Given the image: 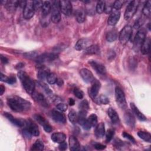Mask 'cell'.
Here are the masks:
<instances>
[{
	"label": "cell",
	"mask_w": 151,
	"mask_h": 151,
	"mask_svg": "<svg viewBox=\"0 0 151 151\" xmlns=\"http://www.w3.org/2000/svg\"><path fill=\"white\" fill-rule=\"evenodd\" d=\"M143 14L147 17H149L150 16V14H151V2L150 1H147L145 5H144V7L143 8Z\"/></svg>",
	"instance_id": "36"
},
{
	"label": "cell",
	"mask_w": 151,
	"mask_h": 151,
	"mask_svg": "<svg viewBox=\"0 0 151 151\" xmlns=\"http://www.w3.org/2000/svg\"><path fill=\"white\" fill-rule=\"evenodd\" d=\"M100 51V48L97 45H91L84 50L85 53L87 54H99Z\"/></svg>",
	"instance_id": "30"
},
{
	"label": "cell",
	"mask_w": 151,
	"mask_h": 151,
	"mask_svg": "<svg viewBox=\"0 0 151 151\" xmlns=\"http://www.w3.org/2000/svg\"><path fill=\"white\" fill-rule=\"evenodd\" d=\"M6 82L8 84H12L14 83H15L16 82V78L14 76H11V77H8L6 80Z\"/></svg>",
	"instance_id": "52"
},
{
	"label": "cell",
	"mask_w": 151,
	"mask_h": 151,
	"mask_svg": "<svg viewBox=\"0 0 151 151\" xmlns=\"http://www.w3.org/2000/svg\"><path fill=\"white\" fill-rule=\"evenodd\" d=\"M124 119L125 123L127 125L130 126V127H133L135 125V118L133 114V113L130 111L127 110L124 115Z\"/></svg>",
	"instance_id": "21"
},
{
	"label": "cell",
	"mask_w": 151,
	"mask_h": 151,
	"mask_svg": "<svg viewBox=\"0 0 151 151\" xmlns=\"http://www.w3.org/2000/svg\"><path fill=\"white\" fill-rule=\"evenodd\" d=\"M58 57V55L55 53H45L38 56L36 58V61L39 63L52 61Z\"/></svg>",
	"instance_id": "13"
},
{
	"label": "cell",
	"mask_w": 151,
	"mask_h": 151,
	"mask_svg": "<svg viewBox=\"0 0 151 151\" xmlns=\"http://www.w3.org/2000/svg\"><path fill=\"white\" fill-rule=\"evenodd\" d=\"M68 103H69V104L70 106H73L74 104V103H75V101H74V100L73 99L70 98L69 100H68Z\"/></svg>",
	"instance_id": "60"
},
{
	"label": "cell",
	"mask_w": 151,
	"mask_h": 151,
	"mask_svg": "<svg viewBox=\"0 0 151 151\" xmlns=\"http://www.w3.org/2000/svg\"><path fill=\"white\" fill-rule=\"evenodd\" d=\"M139 4V1H133L130 2L124 12V17L126 20H129L133 17L137 11Z\"/></svg>",
	"instance_id": "3"
},
{
	"label": "cell",
	"mask_w": 151,
	"mask_h": 151,
	"mask_svg": "<svg viewBox=\"0 0 151 151\" xmlns=\"http://www.w3.org/2000/svg\"><path fill=\"white\" fill-rule=\"evenodd\" d=\"M51 4L50 1H44L43 2V4L42 6V15L45 17L47 16L51 11Z\"/></svg>",
	"instance_id": "29"
},
{
	"label": "cell",
	"mask_w": 151,
	"mask_h": 151,
	"mask_svg": "<svg viewBox=\"0 0 151 151\" xmlns=\"http://www.w3.org/2000/svg\"><path fill=\"white\" fill-rule=\"evenodd\" d=\"M117 38V34L116 31L115 30H111L107 33L106 35V40L109 42H113Z\"/></svg>",
	"instance_id": "35"
},
{
	"label": "cell",
	"mask_w": 151,
	"mask_h": 151,
	"mask_svg": "<svg viewBox=\"0 0 151 151\" xmlns=\"http://www.w3.org/2000/svg\"><path fill=\"white\" fill-rule=\"evenodd\" d=\"M115 98L116 103L119 107H120L122 109H126L127 108L124 93L119 87H116L115 88Z\"/></svg>",
	"instance_id": "5"
},
{
	"label": "cell",
	"mask_w": 151,
	"mask_h": 151,
	"mask_svg": "<svg viewBox=\"0 0 151 151\" xmlns=\"http://www.w3.org/2000/svg\"><path fill=\"white\" fill-rule=\"evenodd\" d=\"M94 147L97 149V150H103L106 148V146L101 144V143H94Z\"/></svg>",
	"instance_id": "53"
},
{
	"label": "cell",
	"mask_w": 151,
	"mask_h": 151,
	"mask_svg": "<svg viewBox=\"0 0 151 151\" xmlns=\"http://www.w3.org/2000/svg\"><path fill=\"white\" fill-rule=\"evenodd\" d=\"M32 97L34 99V100L41 104L43 106H48V103L44 96L43 94H42L41 93L37 92V91H34L33 93L32 94Z\"/></svg>",
	"instance_id": "20"
},
{
	"label": "cell",
	"mask_w": 151,
	"mask_h": 151,
	"mask_svg": "<svg viewBox=\"0 0 151 151\" xmlns=\"http://www.w3.org/2000/svg\"><path fill=\"white\" fill-rule=\"evenodd\" d=\"M88 63L98 74L101 75H105L106 74V67L101 63L94 60H90Z\"/></svg>",
	"instance_id": "11"
},
{
	"label": "cell",
	"mask_w": 151,
	"mask_h": 151,
	"mask_svg": "<svg viewBox=\"0 0 151 151\" xmlns=\"http://www.w3.org/2000/svg\"><path fill=\"white\" fill-rule=\"evenodd\" d=\"M81 126H83V129L85 130H89L92 127L91 125L90 124V123L88 122L87 119H86V120L84 122V123Z\"/></svg>",
	"instance_id": "51"
},
{
	"label": "cell",
	"mask_w": 151,
	"mask_h": 151,
	"mask_svg": "<svg viewBox=\"0 0 151 151\" xmlns=\"http://www.w3.org/2000/svg\"><path fill=\"white\" fill-rule=\"evenodd\" d=\"M33 6L35 10H38L42 8L43 2L42 1H32Z\"/></svg>",
	"instance_id": "48"
},
{
	"label": "cell",
	"mask_w": 151,
	"mask_h": 151,
	"mask_svg": "<svg viewBox=\"0 0 151 151\" xmlns=\"http://www.w3.org/2000/svg\"><path fill=\"white\" fill-rule=\"evenodd\" d=\"M92 45V41L88 38H81L79 40L75 45L76 50L81 51L86 50Z\"/></svg>",
	"instance_id": "14"
},
{
	"label": "cell",
	"mask_w": 151,
	"mask_h": 151,
	"mask_svg": "<svg viewBox=\"0 0 151 151\" xmlns=\"http://www.w3.org/2000/svg\"><path fill=\"white\" fill-rule=\"evenodd\" d=\"M24 56L27 58L32 59V58H36L38 57V54L35 51H29L24 53Z\"/></svg>",
	"instance_id": "44"
},
{
	"label": "cell",
	"mask_w": 151,
	"mask_h": 151,
	"mask_svg": "<svg viewBox=\"0 0 151 151\" xmlns=\"http://www.w3.org/2000/svg\"><path fill=\"white\" fill-rule=\"evenodd\" d=\"M56 84H57L58 86H61L63 85L64 81H63V80L61 78H57V80Z\"/></svg>",
	"instance_id": "57"
},
{
	"label": "cell",
	"mask_w": 151,
	"mask_h": 151,
	"mask_svg": "<svg viewBox=\"0 0 151 151\" xmlns=\"http://www.w3.org/2000/svg\"><path fill=\"white\" fill-rule=\"evenodd\" d=\"M79 107L80 109V110H84L87 111L89 109V105L87 100H83L79 104Z\"/></svg>",
	"instance_id": "43"
},
{
	"label": "cell",
	"mask_w": 151,
	"mask_h": 151,
	"mask_svg": "<svg viewBox=\"0 0 151 151\" xmlns=\"http://www.w3.org/2000/svg\"><path fill=\"white\" fill-rule=\"evenodd\" d=\"M7 104L11 109L16 112H22L29 110L31 103L17 96H12L7 98Z\"/></svg>",
	"instance_id": "1"
},
{
	"label": "cell",
	"mask_w": 151,
	"mask_h": 151,
	"mask_svg": "<svg viewBox=\"0 0 151 151\" xmlns=\"http://www.w3.org/2000/svg\"><path fill=\"white\" fill-rule=\"evenodd\" d=\"M19 2L18 1H9L5 5L6 7L9 10H14L18 6H19Z\"/></svg>",
	"instance_id": "39"
},
{
	"label": "cell",
	"mask_w": 151,
	"mask_h": 151,
	"mask_svg": "<svg viewBox=\"0 0 151 151\" xmlns=\"http://www.w3.org/2000/svg\"><path fill=\"white\" fill-rule=\"evenodd\" d=\"M106 6V2L104 1H100L97 2L96 5V12L99 14H101L104 11Z\"/></svg>",
	"instance_id": "37"
},
{
	"label": "cell",
	"mask_w": 151,
	"mask_h": 151,
	"mask_svg": "<svg viewBox=\"0 0 151 151\" xmlns=\"http://www.w3.org/2000/svg\"><path fill=\"white\" fill-rule=\"evenodd\" d=\"M94 100L98 104H107L110 102L109 99L104 94H101L97 97Z\"/></svg>",
	"instance_id": "32"
},
{
	"label": "cell",
	"mask_w": 151,
	"mask_h": 151,
	"mask_svg": "<svg viewBox=\"0 0 151 151\" xmlns=\"http://www.w3.org/2000/svg\"><path fill=\"white\" fill-rule=\"evenodd\" d=\"M80 74L81 77L84 80V81L86 83H91L95 80L91 71L88 70L87 68H81L80 70Z\"/></svg>",
	"instance_id": "15"
},
{
	"label": "cell",
	"mask_w": 151,
	"mask_h": 151,
	"mask_svg": "<svg viewBox=\"0 0 151 151\" xmlns=\"http://www.w3.org/2000/svg\"><path fill=\"white\" fill-rule=\"evenodd\" d=\"M7 78H8V77H6V76H5L4 74H3L2 73L1 74V76H0L1 81H5V82H6V80Z\"/></svg>",
	"instance_id": "58"
},
{
	"label": "cell",
	"mask_w": 151,
	"mask_h": 151,
	"mask_svg": "<svg viewBox=\"0 0 151 151\" xmlns=\"http://www.w3.org/2000/svg\"><path fill=\"white\" fill-rule=\"evenodd\" d=\"M58 147H59V149L61 150H65L67 148V145L64 141V142L60 143V145L58 146Z\"/></svg>",
	"instance_id": "54"
},
{
	"label": "cell",
	"mask_w": 151,
	"mask_h": 151,
	"mask_svg": "<svg viewBox=\"0 0 151 151\" xmlns=\"http://www.w3.org/2000/svg\"><path fill=\"white\" fill-rule=\"evenodd\" d=\"M5 91V87L3 85L0 86V95L2 96Z\"/></svg>",
	"instance_id": "59"
},
{
	"label": "cell",
	"mask_w": 151,
	"mask_h": 151,
	"mask_svg": "<svg viewBox=\"0 0 151 151\" xmlns=\"http://www.w3.org/2000/svg\"><path fill=\"white\" fill-rule=\"evenodd\" d=\"M44 145L43 142L41 140L38 139L32 145V146L31 148V150H35V151L40 150H40H42L44 149Z\"/></svg>",
	"instance_id": "33"
},
{
	"label": "cell",
	"mask_w": 151,
	"mask_h": 151,
	"mask_svg": "<svg viewBox=\"0 0 151 151\" xmlns=\"http://www.w3.org/2000/svg\"><path fill=\"white\" fill-rule=\"evenodd\" d=\"M18 76L27 93L32 94L35 89L34 81L30 78L28 74L24 71H19Z\"/></svg>",
	"instance_id": "2"
},
{
	"label": "cell",
	"mask_w": 151,
	"mask_h": 151,
	"mask_svg": "<svg viewBox=\"0 0 151 151\" xmlns=\"http://www.w3.org/2000/svg\"><path fill=\"white\" fill-rule=\"evenodd\" d=\"M133 29L130 25H126L121 30L119 34V41L122 44H124L129 41L132 35Z\"/></svg>",
	"instance_id": "4"
},
{
	"label": "cell",
	"mask_w": 151,
	"mask_h": 151,
	"mask_svg": "<svg viewBox=\"0 0 151 151\" xmlns=\"http://www.w3.org/2000/svg\"><path fill=\"white\" fill-rule=\"evenodd\" d=\"M73 93L75 96L79 99H81L84 97V93L83 92L82 90L78 88H75L73 90Z\"/></svg>",
	"instance_id": "46"
},
{
	"label": "cell",
	"mask_w": 151,
	"mask_h": 151,
	"mask_svg": "<svg viewBox=\"0 0 151 151\" xmlns=\"http://www.w3.org/2000/svg\"><path fill=\"white\" fill-rule=\"evenodd\" d=\"M25 127L28 129L31 135H33L34 136H38L40 134V131L37 125L32 122L31 120L27 122L26 126Z\"/></svg>",
	"instance_id": "18"
},
{
	"label": "cell",
	"mask_w": 151,
	"mask_h": 151,
	"mask_svg": "<svg viewBox=\"0 0 151 151\" xmlns=\"http://www.w3.org/2000/svg\"><path fill=\"white\" fill-rule=\"evenodd\" d=\"M137 134L139 137L143 139V140L147 142H151V135L149 132H144V131H139L137 133Z\"/></svg>",
	"instance_id": "34"
},
{
	"label": "cell",
	"mask_w": 151,
	"mask_h": 151,
	"mask_svg": "<svg viewBox=\"0 0 151 151\" xmlns=\"http://www.w3.org/2000/svg\"><path fill=\"white\" fill-rule=\"evenodd\" d=\"M122 136H123V137H124L125 139H127V140H129L131 142H132L133 143H135V139H134V137L132 136H131L128 133H127L126 132H123L122 133Z\"/></svg>",
	"instance_id": "50"
},
{
	"label": "cell",
	"mask_w": 151,
	"mask_h": 151,
	"mask_svg": "<svg viewBox=\"0 0 151 151\" xmlns=\"http://www.w3.org/2000/svg\"><path fill=\"white\" fill-rule=\"evenodd\" d=\"M69 146L71 150H78L80 149V146L77 139L74 136H71L69 138Z\"/></svg>",
	"instance_id": "22"
},
{
	"label": "cell",
	"mask_w": 151,
	"mask_h": 151,
	"mask_svg": "<svg viewBox=\"0 0 151 151\" xmlns=\"http://www.w3.org/2000/svg\"><path fill=\"white\" fill-rule=\"evenodd\" d=\"M150 47V39L149 37H146L143 44L140 47V51L143 54H147L149 52Z\"/></svg>",
	"instance_id": "25"
},
{
	"label": "cell",
	"mask_w": 151,
	"mask_h": 151,
	"mask_svg": "<svg viewBox=\"0 0 151 151\" xmlns=\"http://www.w3.org/2000/svg\"><path fill=\"white\" fill-rule=\"evenodd\" d=\"M114 145L117 148L119 147H123L122 146H123V143L121 140H117V141L115 140L114 141Z\"/></svg>",
	"instance_id": "55"
},
{
	"label": "cell",
	"mask_w": 151,
	"mask_h": 151,
	"mask_svg": "<svg viewBox=\"0 0 151 151\" xmlns=\"http://www.w3.org/2000/svg\"><path fill=\"white\" fill-rule=\"evenodd\" d=\"M88 122L90 123V124L91 125V126L94 127L96 126L97 124V116L95 114H91L90 115V116L87 119Z\"/></svg>",
	"instance_id": "42"
},
{
	"label": "cell",
	"mask_w": 151,
	"mask_h": 151,
	"mask_svg": "<svg viewBox=\"0 0 151 151\" xmlns=\"http://www.w3.org/2000/svg\"><path fill=\"white\" fill-rule=\"evenodd\" d=\"M4 115L10 122H11L13 124H14L18 127H23L26 126L27 122H25V120H23L22 119H17V118L14 117L12 115L9 114V113L4 112Z\"/></svg>",
	"instance_id": "12"
},
{
	"label": "cell",
	"mask_w": 151,
	"mask_h": 151,
	"mask_svg": "<svg viewBox=\"0 0 151 151\" xmlns=\"http://www.w3.org/2000/svg\"><path fill=\"white\" fill-rule=\"evenodd\" d=\"M51 116L52 119L57 123H61V124H64L66 123L65 116H64V114H63L60 111L53 110L51 112Z\"/></svg>",
	"instance_id": "19"
},
{
	"label": "cell",
	"mask_w": 151,
	"mask_h": 151,
	"mask_svg": "<svg viewBox=\"0 0 151 151\" xmlns=\"http://www.w3.org/2000/svg\"><path fill=\"white\" fill-rule=\"evenodd\" d=\"M1 61L4 64H7L8 63V59L6 57L3 56L2 55H1Z\"/></svg>",
	"instance_id": "56"
},
{
	"label": "cell",
	"mask_w": 151,
	"mask_h": 151,
	"mask_svg": "<svg viewBox=\"0 0 151 151\" xmlns=\"http://www.w3.org/2000/svg\"><path fill=\"white\" fill-rule=\"evenodd\" d=\"M56 108L60 111H65L67 110L68 106L66 104L61 103H58V104H57Z\"/></svg>",
	"instance_id": "49"
},
{
	"label": "cell",
	"mask_w": 151,
	"mask_h": 151,
	"mask_svg": "<svg viewBox=\"0 0 151 151\" xmlns=\"http://www.w3.org/2000/svg\"><path fill=\"white\" fill-rule=\"evenodd\" d=\"M91 83L92 85L89 89V95L93 100H95L97 97L101 85L100 83L96 79Z\"/></svg>",
	"instance_id": "16"
},
{
	"label": "cell",
	"mask_w": 151,
	"mask_h": 151,
	"mask_svg": "<svg viewBox=\"0 0 151 151\" xmlns=\"http://www.w3.org/2000/svg\"><path fill=\"white\" fill-rule=\"evenodd\" d=\"M75 17L78 22L82 23L85 20V18H86L85 12L83 9H77L75 13Z\"/></svg>",
	"instance_id": "31"
},
{
	"label": "cell",
	"mask_w": 151,
	"mask_h": 151,
	"mask_svg": "<svg viewBox=\"0 0 151 151\" xmlns=\"http://www.w3.org/2000/svg\"><path fill=\"white\" fill-rule=\"evenodd\" d=\"M107 114L113 123L117 124L119 123V115L117 114V113L114 109H113L111 107L109 108L107 110Z\"/></svg>",
	"instance_id": "27"
},
{
	"label": "cell",
	"mask_w": 151,
	"mask_h": 151,
	"mask_svg": "<svg viewBox=\"0 0 151 151\" xmlns=\"http://www.w3.org/2000/svg\"><path fill=\"white\" fill-rule=\"evenodd\" d=\"M94 133H95V136L98 139L101 138L104 136L105 134V129H104V124L103 122H101L99 124L96 125Z\"/></svg>",
	"instance_id": "26"
},
{
	"label": "cell",
	"mask_w": 151,
	"mask_h": 151,
	"mask_svg": "<svg viewBox=\"0 0 151 151\" xmlns=\"http://www.w3.org/2000/svg\"><path fill=\"white\" fill-rule=\"evenodd\" d=\"M68 119L71 123H72L73 124H75L77 122L78 116L77 114V113L74 110H71L68 113Z\"/></svg>",
	"instance_id": "38"
},
{
	"label": "cell",
	"mask_w": 151,
	"mask_h": 151,
	"mask_svg": "<svg viewBox=\"0 0 151 151\" xmlns=\"http://www.w3.org/2000/svg\"><path fill=\"white\" fill-rule=\"evenodd\" d=\"M34 8L33 6L32 1H27L23 10V17L26 19L31 18L34 14Z\"/></svg>",
	"instance_id": "8"
},
{
	"label": "cell",
	"mask_w": 151,
	"mask_h": 151,
	"mask_svg": "<svg viewBox=\"0 0 151 151\" xmlns=\"http://www.w3.org/2000/svg\"><path fill=\"white\" fill-rule=\"evenodd\" d=\"M47 82L50 84H54L56 83L57 80V75L54 73H50L47 77Z\"/></svg>",
	"instance_id": "40"
},
{
	"label": "cell",
	"mask_w": 151,
	"mask_h": 151,
	"mask_svg": "<svg viewBox=\"0 0 151 151\" xmlns=\"http://www.w3.org/2000/svg\"><path fill=\"white\" fill-rule=\"evenodd\" d=\"M130 107L132 112L136 116V117L141 121H145L147 120L146 117L138 109L136 105L133 103H130Z\"/></svg>",
	"instance_id": "23"
},
{
	"label": "cell",
	"mask_w": 151,
	"mask_h": 151,
	"mask_svg": "<svg viewBox=\"0 0 151 151\" xmlns=\"http://www.w3.org/2000/svg\"><path fill=\"white\" fill-rule=\"evenodd\" d=\"M125 1H114V2L113 3V8L116 10H119L122 7L123 4L124 3Z\"/></svg>",
	"instance_id": "47"
},
{
	"label": "cell",
	"mask_w": 151,
	"mask_h": 151,
	"mask_svg": "<svg viewBox=\"0 0 151 151\" xmlns=\"http://www.w3.org/2000/svg\"><path fill=\"white\" fill-rule=\"evenodd\" d=\"M49 70L45 67H41L38 68L37 73V77L39 80H43L45 78H47V76L50 74Z\"/></svg>",
	"instance_id": "28"
},
{
	"label": "cell",
	"mask_w": 151,
	"mask_h": 151,
	"mask_svg": "<svg viewBox=\"0 0 151 151\" xmlns=\"http://www.w3.org/2000/svg\"><path fill=\"white\" fill-rule=\"evenodd\" d=\"M114 134V131L113 129H109L107 131L106 134V142H109L112 139Z\"/></svg>",
	"instance_id": "45"
},
{
	"label": "cell",
	"mask_w": 151,
	"mask_h": 151,
	"mask_svg": "<svg viewBox=\"0 0 151 151\" xmlns=\"http://www.w3.org/2000/svg\"><path fill=\"white\" fill-rule=\"evenodd\" d=\"M66 139V135L61 132H57L54 133L51 135V139L52 140L57 143H61L65 141Z\"/></svg>",
	"instance_id": "24"
},
{
	"label": "cell",
	"mask_w": 151,
	"mask_h": 151,
	"mask_svg": "<svg viewBox=\"0 0 151 151\" xmlns=\"http://www.w3.org/2000/svg\"><path fill=\"white\" fill-rule=\"evenodd\" d=\"M40 86L42 88H43L44 91L45 92V93L50 97H52V92L51 90V89L49 88V87L44 83L43 82H39Z\"/></svg>",
	"instance_id": "41"
},
{
	"label": "cell",
	"mask_w": 151,
	"mask_h": 151,
	"mask_svg": "<svg viewBox=\"0 0 151 151\" xmlns=\"http://www.w3.org/2000/svg\"><path fill=\"white\" fill-rule=\"evenodd\" d=\"M60 9L61 12L65 15L68 16L72 12V5L69 1H59Z\"/></svg>",
	"instance_id": "9"
},
{
	"label": "cell",
	"mask_w": 151,
	"mask_h": 151,
	"mask_svg": "<svg viewBox=\"0 0 151 151\" xmlns=\"http://www.w3.org/2000/svg\"><path fill=\"white\" fill-rule=\"evenodd\" d=\"M120 17V12L119 10H116L113 8L110 15L108 19V24L110 25L113 26L117 24Z\"/></svg>",
	"instance_id": "17"
},
{
	"label": "cell",
	"mask_w": 151,
	"mask_h": 151,
	"mask_svg": "<svg viewBox=\"0 0 151 151\" xmlns=\"http://www.w3.org/2000/svg\"><path fill=\"white\" fill-rule=\"evenodd\" d=\"M34 118L40 124L43 126V128L46 132L50 133L52 131V128L51 126L48 123V122L45 119L44 117H42L40 114H35L34 115Z\"/></svg>",
	"instance_id": "10"
},
{
	"label": "cell",
	"mask_w": 151,
	"mask_h": 151,
	"mask_svg": "<svg viewBox=\"0 0 151 151\" xmlns=\"http://www.w3.org/2000/svg\"><path fill=\"white\" fill-rule=\"evenodd\" d=\"M146 32L143 28L140 29L136 33L134 38V48L136 50L140 48L142 44H143L145 38H146Z\"/></svg>",
	"instance_id": "6"
},
{
	"label": "cell",
	"mask_w": 151,
	"mask_h": 151,
	"mask_svg": "<svg viewBox=\"0 0 151 151\" xmlns=\"http://www.w3.org/2000/svg\"><path fill=\"white\" fill-rule=\"evenodd\" d=\"M51 19L54 23H58L61 19L59 1H54L51 8Z\"/></svg>",
	"instance_id": "7"
},
{
	"label": "cell",
	"mask_w": 151,
	"mask_h": 151,
	"mask_svg": "<svg viewBox=\"0 0 151 151\" xmlns=\"http://www.w3.org/2000/svg\"><path fill=\"white\" fill-rule=\"evenodd\" d=\"M17 65H19V66H16V68H20L23 67L24 65V64H22V63H19Z\"/></svg>",
	"instance_id": "61"
}]
</instances>
